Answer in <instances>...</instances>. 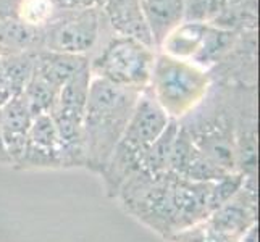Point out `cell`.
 Listing matches in <instances>:
<instances>
[{"mask_svg":"<svg viewBox=\"0 0 260 242\" xmlns=\"http://www.w3.org/2000/svg\"><path fill=\"white\" fill-rule=\"evenodd\" d=\"M141 92L97 76L91 78L83 121L84 168L95 175L104 171Z\"/></svg>","mask_w":260,"mask_h":242,"instance_id":"6da1fadb","label":"cell"},{"mask_svg":"<svg viewBox=\"0 0 260 242\" xmlns=\"http://www.w3.org/2000/svg\"><path fill=\"white\" fill-rule=\"evenodd\" d=\"M170 120L172 118L158 105L150 89H144L138 97L126 128L110 160L107 161L104 171L99 175L109 197L116 199L123 183L139 169L142 157L167 129Z\"/></svg>","mask_w":260,"mask_h":242,"instance_id":"7a4b0ae2","label":"cell"},{"mask_svg":"<svg viewBox=\"0 0 260 242\" xmlns=\"http://www.w3.org/2000/svg\"><path fill=\"white\" fill-rule=\"evenodd\" d=\"M210 78L192 61L173 58L165 53L155 57L149 89L172 120L184 118L207 95Z\"/></svg>","mask_w":260,"mask_h":242,"instance_id":"3957f363","label":"cell"},{"mask_svg":"<svg viewBox=\"0 0 260 242\" xmlns=\"http://www.w3.org/2000/svg\"><path fill=\"white\" fill-rule=\"evenodd\" d=\"M155 57L154 49L139 41L116 36L89 66L92 76L120 87L144 91L150 84Z\"/></svg>","mask_w":260,"mask_h":242,"instance_id":"277c9868","label":"cell"},{"mask_svg":"<svg viewBox=\"0 0 260 242\" xmlns=\"http://www.w3.org/2000/svg\"><path fill=\"white\" fill-rule=\"evenodd\" d=\"M91 68L75 75L60 89L50 110L63 152V168H84L83 154V121L91 83Z\"/></svg>","mask_w":260,"mask_h":242,"instance_id":"5b68a950","label":"cell"},{"mask_svg":"<svg viewBox=\"0 0 260 242\" xmlns=\"http://www.w3.org/2000/svg\"><path fill=\"white\" fill-rule=\"evenodd\" d=\"M194 144L226 173H238L235 124L225 115L181 123Z\"/></svg>","mask_w":260,"mask_h":242,"instance_id":"8992f818","label":"cell"},{"mask_svg":"<svg viewBox=\"0 0 260 242\" xmlns=\"http://www.w3.org/2000/svg\"><path fill=\"white\" fill-rule=\"evenodd\" d=\"M258 186L257 176H244L235 195L213 210L205 223L215 231L239 239L247 229L257 225Z\"/></svg>","mask_w":260,"mask_h":242,"instance_id":"52a82bcc","label":"cell"},{"mask_svg":"<svg viewBox=\"0 0 260 242\" xmlns=\"http://www.w3.org/2000/svg\"><path fill=\"white\" fill-rule=\"evenodd\" d=\"M101 31L99 10L71 12V15L50 26L46 36V47L50 52L84 55L97 42Z\"/></svg>","mask_w":260,"mask_h":242,"instance_id":"ba28073f","label":"cell"},{"mask_svg":"<svg viewBox=\"0 0 260 242\" xmlns=\"http://www.w3.org/2000/svg\"><path fill=\"white\" fill-rule=\"evenodd\" d=\"M16 169H58L63 168V152L50 115L34 116L23 155Z\"/></svg>","mask_w":260,"mask_h":242,"instance_id":"9c48e42d","label":"cell"},{"mask_svg":"<svg viewBox=\"0 0 260 242\" xmlns=\"http://www.w3.org/2000/svg\"><path fill=\"white\" fill-rule=\"evenodd\" d=\"M170 171L173 175L196 183H210L217 179L231 175L223 171L213 161L204 154V152L194 144V141L187 134V131L179 123L176 132V139L172 152V163Z\"/></svg>","mask_w":260,"mask_h":242,"instance_id":"30bf717a","label":"cell"},{"mask_svg":"<svg viewBox=\"0 0 260 242\" xmlns=\"http://www.w3.org/2000/svg\"><path fill=\"white\" fill-rule=\"evenodd\" d=\"M32 120L34 116L21 95L10 97L0 109V134L12 166L23 155Z\"/></svg>","mask_w":260,"mask_h":242,"instance_id":"8fae6325","label":"cell"},{"mask_svg":"<svg viewBox=\"0 0 260 242\" xmlns=\"http://www.w3.org/2000/svg\"><path fill=\"white\" fill-rule=\"evenodd\" d=\"M102 10L110 26L120 36L131 38L150 49H155L154 36L142 12L141 0H105Z\"/></svg>","mask_w":260,"mask_h":242,"instance_id":"7c38bea8","label":"cell"},{"mask_svg":"<svg viewBox=\"0 0 260 242\" xmlns=\"http://www.w3.org/2000/svg\"><path fill=\"white\" fill-rule=\"evenodd\" d=\"M89 65L91 63L84 55H68V53L44 50L34 55L32 73L60 91L71 78L89 68Z\"/></svg>","mask_w":260,"mask_h":242,"instance_id":"4fadbf2b","label":"cell"},{"mask_svg":"<svg viewBox=\"0 0 260 242\" xmlns=\"http://www.w3.org/2000/svg\"><path fill=\"white\" fill-rule=\"evenodd\" d=\"M141 7L154 36L155 47L183 23L186 13V0H141Z\"/></svg>","mask_w":260,"mask_h":242,"instance_id":"5bb4252c","label":"cell"},{"mask_svg":"<svg viewBox=\"0 0 260 242\" xmlns=\"http://www.w3.org/2000/svg\"><path fill=\"white\" fill-rule=\"evenodd\" d=\"M207 28L209 23L201 20L179 23L160 44V47L164 49L162 53L173 58L192 61L202 47Z\"/></svg>","mask_w":260,"mask_h":242,"instance_id":"9a60e30c","label":"cell"},{"mask_svg":"<svg viewBox=\"0 0 260 242\" xmlns=\"http://www.w3.org/2000/svg\"><path fill=\"white\" fill-rule=\"evenodd\" d=\"M179 128L178 120H170L167 129L160 134V137L150 146L141 160L138 171L152 178H158L170 173V163H172V152L176 139V132Z\"/></svg>","mask_w":260,"mask_h":242,"instance_id":"2e32d148","label":"cell"},{"mask_svg":"<svg viewBox=\"0 0 260 242\" xmlns=\"http://www.w3.org/2000/svg\"><path fill=\"white\" fill-rule=\"evenodd\" d=\"M4 60V81L5 91L10 97L21 95L26 84L29 83L34 71V55L28 52L7 53Z\"/></svg>","mask_w":260,"mask_h":242,"instance_id":"e0dca14e","label":"cell"},{"mask_svg":"<svg viewBox=\"0 0 260 242\" xmlns=\"http://www.w3.org/2000/svg\"><path fill=\"white\" fill-rule=\"evenodd\" d=\"M233 39L235 38H233L231 31L209 24L204 42H202V47H201L199 53L196 55V58L192 60V63H196L197 66H201L204 70H205V66L217 63V61L225 55L228 49L231 47Z\"/></svg>","mask_w":260,"mask_h":242,"instance_id":"ac0fdd59","label":"cell"},{"mask_svg":"<svg viewBox=\"0 0 260 242\" xmlns=\"http://www.w3.org/2000/svg\"><path fill=\"white\" fill-rule=\"evenodd\" d=\"M57 95H58V91L55 87H52L50 84H47L46 81L41 79L39 76H36L34 73L21 94L32 116L49 115L53 103L57 100Z\"/></svg>","mask_w":260,"mask_h":242,"instance_id":"d6986e66","label":"cell"},{"mask_svg":"<svg viewBox=\"0 0 260 242\" xmlns=\"http://www.w3.org/2000/svg\"><path fill=\"white\" fill-rule=\"evenodd\" d=\"M34 34H36V28L26 26L20 20L7 21L2 28H0V42H2L5 47L12 49V53L24 52L36 39Z\"/></svg>","mask_w":260,"mask_h":242,"instance_id":"ffe728a7","label":"cell"},{"mask_svg":"<svg viewBox=\"0 0 260 242\" xmlns=\"http://www.w3.org/2000/svg\"><path fill=\"white\" fill-rule=\"evenodd\" d=\"M55 7L50 0H21L18 5V20L31 28L41 26L52 21Z\"/></svg>","mask_w":260,"mask_h":242,"instance_id":"44dd1931","label":"cell"},{"mask_svg":"<svg viewBox=\"0 0 260 242\" xmlns=\"http://www.w3.org/2000/svg\"><path fill=\"white\" fill-rule=\"evenodd\" d=\"M175 242H239V239L212 229L207 223L202 221L186 231H181L172 237Z\"/></svg>","mask_w":260,"mask_h":242,"instance_id":"7402d4cb","label":"cell"},{"mask_svg":"<svg viewBox=\"0 0 260 242\" xmlns=\"http://www.w3.org/2000/svg\"><path fill=\"white\" fill-rule=\"evenodd\" d=\"M55 10L67 12H83V10H99L105 0H50Z\"/></svg>","mask_w":260,"mask_h":242,"instance_id":"603a6c76","label":"cell"},{"mask_svg":"<svg viewBox=\"0 0 260 242\" xmlns=\"http://www.w3.org/2000/svg\"><path fill=\"white\" fill-rule=\"evenodd\" d=\"M233 0H204V16L223 12Z\"/></svg>","mask_w":260,"mask_h":242,"instance_id":"cb8c5ba5","label":"cell"},{"mask_svg":"<svg viewBox=\"0 0 260 242\" xmlns=\"http://www.w3.org/2000/svg\"><path fill=\"white\" fill-rule=\"evenodd\" d=\"M0 109H2V105H0ZM0 163L10 165V158H8V155H7V150H5L4 141H2V134H0Z\"/></svg>","mask_w":260,"mask_h":242,"instance_id":"d4e9b609","label":"cell"},{"mask_svg":"<svg viewBox=\"0 0 260 242\" xmlns=\"http://www.w3.org/2000/svg\"><path fill=\"white\" fill-rule=\"evenodd\" d=\"M0 91H5V81H4V60H2V53H0Z\"/></svg>","mask_w":260,"mask_h":242,"instance_id":"484cf974","label":"cell"},{"mask_svg":"<svg viewBox=\"0 0 260 242\" xmlns=\"http://www.w3.org/2000/svg\"><path fill=\"white\" fill-rule=\"evenodd\" d=\"M8 98H10V95H8L7 92H2V91H0V105H4V103L8 100Z\"/></svg>","mask_w":260,"mask_h":242,"instance_id":"4316f807","label":"cell"}]
</instances>
